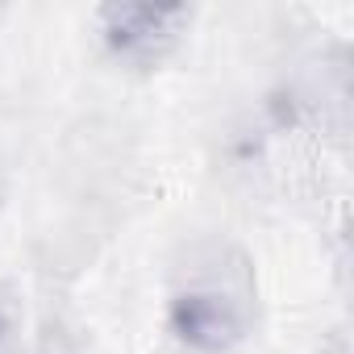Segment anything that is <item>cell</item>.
Masks as SVG:
<instances>
[{"instance_id":"obj_2","label":"cell","mask_w":354,"mask_h":354,"mask_svg":"<svg viewBox=\"0 0 354 354\" xmlns=\"http://www.w3.org/2000/svg\"><path fill=\"white\" fill-rule=\"evenodd\" d=\"M188 9L154 0H113L96 9V34L121 67H158L180 46Z\"/></svg>"},{"instance_id":"obj_1","label":"cell","mask_w":354,"mask_h":354,"mask_svg":"<svg viewBox=\"0 0 354 354\" xmlns=\"http://www.w3.org/2000/svg\"><path fill=\"white\" fill-rule=\"evenodd\" d=\"M175 342L192 354H230L254 333V267L234 246H205L180 271L167 304Z\"/></svg>"}]
</instances>
